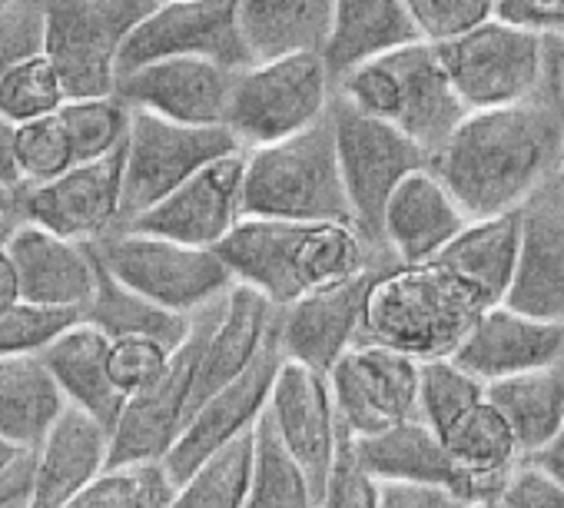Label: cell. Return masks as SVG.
Returning a JSON list of instances; mask_svg holds the SVG:
<instances>
[{
	"label": "cell",
	"mask_w": 564,
	"mask_h": 508,
	"mask_svg": "<svg viewBox=\"0 0 564 508\" xmlns=\"http://www.w3.org/2000/svg\"><path fill=\"white\" fill-rule=\"evenodd\" d=\"M275 339H279V310L265 296H259L256 290L236 283L226 293L219 320L206 339L189 415L206 399H213L216 392H223L226 386L242 379L269 353V346Z\"/></svg>",
	"instance_id": "cell-25"
},
{
	"label": "cell",
	"mask_w": 564,
	"mask_h": 508,
	"mask_svg": "<svg viewBox=\"0 0 564 508\" xmlns=\"http://www.w3.org/2000/svg\"><path fill=\"white\" fill-rule=\"evenodd\" d=\"M67 104L61 77L47 57H34L0 84V114L11 123L28 127L44 117H57Z\"/></svg>",
	"instance_id": "cell-40"
},
{
	"label": "cell",
	"mask_w": 564,
	"mask_h": 508,
	"mask_svg": "<svg viewBox=\"0 0 564 508\" xmlns=\"http://www.w3.org/2000/svg\"><path fill=\"white\" fill-rule=\"evenodd\" d=\"M90 246L97 260L127 290L180 316H196L209 310L236 287L229 267L219 260L216 249L186 246L127 226L107 233Z\"/></svg>",
	"instance_id": "cell-8"
},
{
	"label": "cell",
	"mask_w": 564,
	"mask_h": 508,
	"mask_svg": "<svg viewBox=\"0 0 564 508\" xmlns=\"http://www.w3.org/2000/svg\"><path fill=\"white\" fill-rule=\"evenodd\" d=\"M242 180H246V153L223 156L206 170H199L193 180H186L160 206L133 219L127 229L166 236L199 249H216L246 219Z\"/></svg>",
	"instance_id": "cell-17"
},
{
	"label": "cell",
	"mask_w": 564,
	"mask_h": 508,
	"mask_svg": "<svg viewBox=\"0 0 564 508\" xmlns=\"http://www.w3.org/2000/svg\"><path fill=\"white\" fill-rule=\"evenodd\" d=\"M28 306L87 310L97 293V257L90 242L64 239L37 223L21 226L4 242Z\"/></svg>",
	"instance_id": "cell-23"
},
{
	"label": "cell",
	"mask_w": 564,
	"mask_h": 508,
	"mask_svg": "<svg viewBox=\"0 0 564 508\" xmlns=\"http://www.w3.org/2000/svg\"><path fill=\"white\" fill-rule=\"evenodd\" d=\"M236 74L213 61L170 57L120 77L117 100L186 127H226Z\"/></svg>",
	"instance_id": "cell-18"
},
{
	"label": "cell",
	"mask_w": 564,
	"mask_h": 508,
	"mask_svg": "<svg viewBox=\"0 0 564 508\" xmlns=\"http://www.w3.org/2000/svg\"><path fill=\"white\" fill-rule=\"evenodd\" d=\"M564 163V107L551 84L514 107L468 114L432 170L468 219L518 213Z\"/></svg>",
	"instance_id": "cell-1"
},
{
	"label": "cell",
	"mask_w": 564,
	"mask_h": 508,
	"mask_svg": "<svg viewBox=\"0 0 564 508\" xmlns=\"http://www.w3.org/2000/svg\"><path fill=\"white\" fill-rule=\"evenodd\" d=\"M468 501L448 488L435 485H405V482H382L379 508H465Z\"/></svg>",
	"instance_id": "cell-49"
},
{
	"label": "cell",
	"mask_w": 564,
	"mask_h": 508,
	"mask_svg": "<svg viewBox=\"0 0 564 508\" xmlns=\"http://www.w3.org/2000/svg\"><path fill=\"white\" fill-rule=\"evenodd\" d=\"M262 419L269 422L275 439L303 462V468L316 478L323 491L343 439V422L333 402L329 379L286 359L275 372Z\"/></svg>",
	"instance_id": "cell-21"
},
{
	"label": "cell",
	"mask_w": 564,
	"mask_h": 508,
	"mask_svg": "<svg viewBox=\"0 0 564 508\" xmlns=\"http://www.w3.org/2000/svg\"><path fill=\"white\" fill-rule=\"evenodd\" d=\"M465 508H505L498 498H481V501H471V505H465Z\"/></svg>",
	"instance_id": "cell-58"
},
{
	"label": "cell",
	"mask_w": 564,
	"mask_h": 508,
	"mask_svg": "<svg viewBox=\"0 0 564 508\" xmlns=\"http://www.w3.org/2000/svg\"><path fill=\"white\" fill-rule=\"evenodd\" d=\"M551 74H554V87L564 107V47H554V44H551Z\"/></svg>",
	"instance_id": "cell-55"
},
{
	"label": "cell",
	"mask_w": 564,
	"mask_h": 508,
	"mask_svg": "<svg viewBox=\"0 0 564 508\" xmlns=\"http://www.w3.org/2000/svg\"><path fill=\"white\" fill-rule=\"evenodd\" d=\"M18 133H21V127L0 114V183L24 190V173H21V160H18Z\"/></svg>",
	"instance_id": "cell-51"
},
{
	"label": "cell",
	"mask_w": 564,
	"mask_h": 508,
	"mask_svg": "<svg viewBox=\"0 0 564 508\" xmlns=\"http://www.w3.org/2000/svg\"><path fill=\"white\" fill-rule=\"evenodd\" d=\"M97 257V252H94ZM84 320L117 339H153L166 349H180L193 329V316L170 313L140 293L127 290L100 260H97V293L84 310Z\"/></svg>",
	"instance_id": "cell-34"
},
{
	"label": "cell",
	"mask_w": 564,
	"mask_h": 508,
	"mask_svg": "<svg viewBox=\"0 0 564 508\" xmlns=\"http://www.w3.org/2000/svg\"><path fill=\"white\" fill-rule=\"evenodd\" d=\"M4 508H28V498H18V501H11V505H4Z\"/></svg>",
	"instance_id": "cell-59"
},
{
	"label": "cell",
	"mask_w": 564,
	"mask_h": 508,
	"mask_svg": "<svg viewBox=\"0 0 564 508\" xmlns=\"http://www.w3.org/2000/svg\"><path fill=\"white\" fill-rule=\"evenodd\" d=\"M336 94L356 110L402 130L432 160L468 117L448 80L438 47L425 41L356 67L336 84Z\"/></svg>",
	"instance_id": "cell-4"
},
{
	"label": "cell",
	"mask_w": 564,
	"mask_h": 508,
	"mask_svg": "<svg viewBox=\"0 0 564 508\" xmlns=\"http://www.w3.org/2000/svg\"><path fill=\"white\" fill-rule=\"evenodd\" d=\"M475 379L498 382L564 363V323L528 316L508 303L485 310L452 356Z\"/></svg>",
	"instance_id": "cell-22"
},
{
	"label": "cell",
	"mask_w": 564,
	"mask_h": 508,
	"mask_svg": "<svg viewBox=\"0 0 564 508\" xmlns=\"http://www.w3.org/2000/svg\"><path fill=\"white\" fill-rule=\"evenodd\" d=\"M216 252L239 287L256 290L275 310H286L392 257L389 249L366 239L356 223H293L252 216H246L216 246Z\"/></svg>",
	"instance_id": "cell-2"
},
{
	"label": "cell",
	"mask_w": 564,
	"mask_h": 508,
	"mask_svg": "<svg viewBox=\"0 0 564 508\" xmlns=\"http://www.w3.org/2000/svg\"><path fill=\"white\" fill-rule=\"evenodd\" d=\"M24 303L21 296V280H18V270L8 257V249L0 246V316L14 313L18 306Z\"/></svg>",
	"instance_id": "cell-52"
},
{
	"label": "cell",
	"mask_w": 564,
	"mask_h": 508,
	"mask_svg": "<svg viewBox=\"0 0 564 508\" xmlns=\"http://www.w3.org/2000/svg\"><path fill=\"white\" fill-rule=\"evenodd\" d=\"M356 448L366 468L379 482H405V485H435L462 495L468 505L475 501L471 485L458 462L452 458L448 445L438 432H432L422 419L399 422L376 435L356 439Z\"/></svg>",
	"instance_id": "cell-27"
},
{
	"label": "cell",
	"mask_w": 564,
	"mask_h": 508,
	"mask_svg": "<svg viewBox=\"0 0 564 508\" xmlns=\"http://www.w3.org/2000/svg\"><path fill=\"white\" fill-rule=\"evenodd\" d=\"M110 349L113 339L90 326L87 320L64 329L51 346L41 349L47 369L64 389L67 402L90 419H97L110 435L127 409V396L117 389L110 376Z\"/></svg>",
	"instance_id": "cell-26"
},
{
	"label": "cell",
	"mask_w": 564,
	"mask_h": 508,
	"mask_svg": "<svg viewBox=\"0 0 564 508\" xmlns=\"http://www.w3.org/2000/svg\"><path fill=\"white\" fill-rule=\"evenodd\" d=\"M485 306L438 263L382 270L369 293L362 343H379L419 363L452 359Z\"/></svg>",
	"instance_id": "cell-3"
},
{
	"label": "cell",
	"mask_w": 564,
	"mask_h": 508,
	"mask_svg": "<svg viewBox=\"0 0 564 508\" xmlns=\"http://www.w3.org/2000/svg\"><path fill=\"white\" fill-rule=\"evenodd\" d=\"M47 54V21L41 0L0 4V84L18 67Z\"/></svg>",
	"instance_id": "cell-43"
},
{
	"label": "cell",
	"mask_w": 564,
	"mask_h": 508,
	"mask_svg": "<svg viewBox=\"0 0 564 508\" xmlns=\"http://www.w3.org/2000/svg\"><path fill=\"white\" fill-rule=\"evenodd\" d=\"M382 482L366 468L356 439L343 429L336 458L319 491V508H379Z\"/></svg>",
	"instance_id": "cell-44"
},
{
	"label": "cell",
	"mask_w": 564,
	"mask_h": 508,
	"mask_svg": "<svg viewBox=\"0 0 564 508\" xmlns=\"http://www.w3.org/2000/svg\"><path fill=\"white\" fill-rule=\"evenodd\" d=\"M107 458L110 432L97 419L70 406L37 452L28 508H67L70 498L107 468Z\"/></svg>",
	"instance_id": "cell-28"
},
{
	"label": "cell",
	"mask_w": 564,
	"mask_h": 508,
	"mask_svg": "<svg viewBox=\"0 0 564 508\" xmlns=\"http://www.w3.org/2000/svg\"><path fill=\"white\" fill-rule=\"evenodd\" d=\"M329 117L336 130V153L346 196L352 206V223L366 239L382 246V216L392 193L402 186L409 173L429 166L432 156L422 147H415L402 130L356 110L339 94L333 100Z\"/></svg>",
	"instance_id": "cell-11"
},
{
	"label": "cell",
	"mask_w": 564,
	"mask_h": 508,
	"mask_svg": "<svg viewBox=\"0 0 564 508\" xmlns=\"http://www.w3.org/2000/svg\"><path fill=\"white\" fill-rule=\"evenodd\" d=\"M246 153L226 127H186L147 110H133L123 166V213L120 226H130L186 180L209 163Z\"/></svg>",
	"instance_id": "cell-10"
},
{
	"label": "cell",
	"mask_w": 564,
	"mask_h": 508,
	"mask_svg": "<svg viewBox=\"0 0 564 508\" xmlns=\"http://www.w3.org/2000/svg\"><path fill=\"white\" fill-rule=\"evenodd\" d=\"M246 508H319V485L275 439L265 419L256 425V458Z\"/></svg>",
	"instance_id": "cell-35"
},
{
	"label": "cell",
	"mask_w": 564,
	"mask_h": 508,
	"mask_svg": "<svg viewBox=\"0 0 564 508\" xmlns=\"http://www.w3.org/2000/svg\"><path fill=\"white\" fill-rule=\"evenodd\" d=\"M64 389L41 353L0 359V435L24 452H41L64 412Z\"/></svg>",
	"instance_id": "cell-31"
},
{
	"label": "cell",
	"mask_w": 564,
	"mask_h": 508,
	"mask_svg": "<svg viewBox=\"0 0 564 508\" xmlns=\"http://www.w3.org/2000/svg\"><path fill=\"white\" fill-rule=\"evenodd\" d=\"M498 18L564 47V0H498Z\"/></svg>",
	"instance_id": "cell-48"
},
{
	"label": "cell",
	"mask_w": 564,
	"mask_h": 508,
	"mask_svg": "<svg viewBox=\"0 0 564 508\" xmlns=\"http://www.w3.org/2000/svg\"><path fill=\"white\" fill-rule=\"evenodd\" d=\"M173 353L176 349H166L153 339H117L110 349V376L117 389L133 399L166 372Z\"/></svg>",
	"instance_id": "cell-46"
},
{
	"label": "cell",
	"mask_w": 564,
	"mask_h": 508,
	"mask_svg": "<svg viewBox=\"0 0 564 508\" xmlns=\"http://www.w3.org/2000/svg\"><path fill=\"white\" fill-rule=\"evenodd\" d=\"M395 260H382L372 270L349 277L336 287H326L286 310H279V346L290 363H300L319 376H329L333 366L362 343L369 293L382 270Z\"/></svg>",
	"instance_id": "cell-15"
},
{
	"label": "cell",
	"mask_w": 564,
	"mask_h": 508,
	"mask_svg": "<svg viewBox=\"0 0 564 508\" xmlns=\"http://www.w3.org/2000/svg\"><path fill=\"white\" fill-rule=\"evenodd\" d=\"M419 37L445 47L498 18V0H405Z\"/></svg>",
	"instance_id": "cell-41"
},
{
	"label": "cell",
	"mask_w": 564,
	"mask_h": 508,
	"mask_svg": "<svg viewBox=\"0 0 564 508\" xmlns=\"http://www.w3.org/2000/svg\"><path fill=\"white\" fill-rule=\"evenodd\" d=\"M488 402L511 425L521 455H541L564 432V363L488 382Z\"/></svg>",
	"instance_id": "cell-33"
},
{
	"label": "cell",
	"mask_w": 564,
	"mask_h": 508,
	"mask_svg": "<svg viewBox=\"0 0 564 508\" xmlns=\"http://www.w3.org/2000/svg\"><path fill=\"white\" fill-rule=\"evenodd\" d=\"M18 160L24 173V190L54 183L67 170L77 166L70 137L61 123V117H44L37 123L21 127L18 133Z\"/></svg>",
	"instance_id": "cell-42"
},
{
	"label": "cell",
	"mask_w": 564,
	"mask_h": 508,
	"mask_svg": "<svg viewBox=\"0 0 564 508\" xmlns=\"http://www.w3.org/2000/svg\"><path fill=\"white\" fill-rule=\"evenodd\" d=\"M336 100V80L323 54H293L249 64L236 74L226 130L239 147L259 150L293 140L323 123Z\"/></svg>",
	"instance_id": "cell-6"
},
{
	"label": "cell",
	"mask_w": 564,
	"mask_h": 508,
	"mask_svg": "<svg viewBox=\"0 0 564 508\" xmlns=\"http://www.w3.org/2000/svg\"><path fill=\"white\" fill-rule=\"evenodd\" d=\"M518 213L471 219L458 233V239L432 263L445 267L485 310H491L498 303H508L518 270Z\"/></svg>",
	"instance_id": "cell-29"
},
{
	"label": "cell",
	"mask_w": 564,
	"mask_h": 508,
	"mask_svg": "<svg viewBox=\"0 0 564 508\" xmlns=\"http://www.w3.org/2000/svg\"><path fill=\"white\" fill-rule=\"evenodd\" d=\"M498 501L505 508H564V482L538 462L524 458L505 482Z\"/></svg>",
	"instance_id": "cell-47"
},
{
	"label": "cell",
	"mask_w": 564,
	"mask_h": 508,
	"mask_svg": "<svg viewBox=\"0 0 564 508\" xmlns=\"http://www.w3.org/2000/svg\"><path fill=\"white\" fill-rule=\"evenodd\" d=\"M34 472H37V452H28L18 465H11L8 472H0V508L18 501V498H31Z\"/></svg>",
	"instance_id": "cell-50"
},
{
	"label": "cell",
	"mask_w": 564,
	"mask_h": 508,
	"mask_svg": "<svg viewBox=\"0 0 564 508\" xmlns=\"http://www.w3.org/2000/svg\"><path fill=\"white\" fill-rule=\"evenodd\" d=\"M127 147L104 160L77 163L44 186L21 190V216L74 242H97L120 229Z\"/></svg>",
	"instance_id": "cell-16"
},
{
	"label": "cell",
	"mask_w": 564,
	"mask_h": 508,
	"mask_svg": "<svg viewBox=\"0 0 564 508\" xmlns=\"http://www.w3.org/2000/svg\"><path fill=\"white\" fill-rule=\"evenodd\" d=\"M282 363H286V356H282V346L275 339L269 346V353L242 379H236L232 386H226L223 392L206 399L189 415L176 445L163 458V465L176 485L183 478H189L193 468L203 465L213 452L226 448L229 442L242 439L246 432H252L259 425V419L265 415L269 392H272V382H275V372Z\"/></svg>",
	"instance_id": "cell-20"
},
{
	"label": "cell",
	"mask_w": 564,
	"mask_h": 508,
	"mask_svg": "<svg viewBox=\"0 0 564 508\" xmlns=\"http://www.w3.org/2000/svg\"><path fill=\"white\" fill-rule=\"evenodd\" d=\"M47 61L67 100L117 97L120 51L163 0H41Z\"/></svg>",
	"instance_id": "cell-7"
},
{
	"label": "cell",
	"mask_w": 564,
	"mask_h": 508,
	"mask_svg": "<svg viewBox=\"0 0 564 508\" xmlns=\"http://www.w3.org/2000/svg\"><path fill=\"white\" fill-rule=\"evenodd\" d=\"M422 41L405 0H336L323 61L339 84L356 67Z\"/></svg>",
	"instance_id": "cell-30"
},
{
	"label": "cell",
	"mask_w": 564,
	"mask_h": 508,
	"mask_svg": "<svg viewBox=\"0 0 564 508\" xmlns=\"http://www.w3.org/2000/svg\"><path fill=\"white\" fill-rule=\"evenodd\" d=\"M21 216V190L0 183V219H18Z\"/></svg>",
	"instance_id": "cell-54"
},
{
	"label": "cell",
	"mask_w": 564,
	"mask_h": 508,
	"mask_svg": "<svg viewBox=\"0 0 564 508\" xmlns=\"http://www.w3.org/2000/svg\"><path fill=\"white\" fill-rule=\"evenodd\" d=\"M21 219H24V216H18V219H0V246H4V242L11 239V233L21 226Z\"/></svg>",
	"instance_id": "cell-57"
},
{
	"label": "cell",
	"mask_w": 564,
	"mask_h": 508,
	"mask_svg": "<svg viewBox=\"0 0 564 508\" xmlns=\"http://www.w3.org/2000/svg\"><path fill=\"white\" fill-rule=\"evenodd\" d=\"M57 117L70 137L74 160L90 163L127 147L133 110L117 97H104V100H67Z\"/></svg>",
	"instance_id": "cell-39"
},
{
	"label": "cell",
	"mask_w": 564,
	"mask_h": 508,
	"mask_svg": "<svg viewBox=\"0 0 564 508\" xmlns=\"http://www.w3.org/2000/svg\"><path fill=\"white\" fill-rule=\"evenodd\" d=\"M176 482L163 462H133L104 468L84 485L67 508H170Z\"/></svg>",
	"instance_id": "cell-37"
},
{
	"label": "cell",
	"mask_w": 564,
	"mask_h": 508,
	"mask_svg": "<svg viewBox=\"0 0 564 508\" xmlns=\"http://www.w3.org/2000/svg\"><path fill=\"white\" fill-rule=\"evenodd\" d=\"M77 323H84V310H44L21 303L14 313L0 316V359L41 353Z\"/></svg>",
	"instance_id": "cell-45"
},
{
	"label": "cell",
	"mask_w": 564,
	"mask_h": 508,
	"mask_svg": "<svg viewBox=\"0 0 564 508\" xmlns=\"http://www.w3.org/2000/svg\"><path fill=\"white\" fill-rule=\"evenodd\" d=\"M438 54L468 114L524 104L551 84V44L501 18L438 47Z\"/></svg>",
	"instance_id": "cell-9"
},
{
	"label": "cell",
	"mask_w": 564,
	"mask_h": 508,
	"mask_svg": "<svg viewBox=\"0 0 564 508\" xmlns=\"http://www.w3.org/2000/svg\"><path fill=\"white\" fill-rule=\"evenodd\" d=\"M343 429L352 439L419 419L422 363L379 343L352 346L326 376Z\"/></svg>",
	"instance_id": "cell-14"
},
{
	"label": "cell",
	"mask_w": 564,
	"mask_h": 508,
	"mask_svg": "<svg viewBox=\"0 0 564 508\" xmlns=\"http://www.w3.org/2000/svg\"><path fill=\"white\" fill-rule=\"evenodd\" d=\"M256 458V429L213 452L176 485L170 508H246Z\"/></svg>",
	"instance_id": "cell-36"
},
{
	"label": "cell",
	"mask_w": 564,
	"mask_h": 508,
	"mask_svg": "<svg viewBox=\"0 0 564 508\" xmlns=\"http://www.w3.org/2000/svg\"><path fill=\"white\" fill-rule=\"evenodd\" d=\"M242 206L252 219L352 223L333 117L293 140L249 150Z\"/></svg>",
	"instance_id": "cell-5"
},
{
	"label": "cell",
	"mask_w": 564,
	"mask_h": 508,
	"mask_svg": "<svg viewBox=\"0 0 564 508\" xmlns=\"http://www.w3.org/2000/svg\"><path fill=\"white\" fill-rule=\"evenodd\" d=\"M336 0H239V31L252 64L323 54Z\"/></svg>",
	"instance_id": "cell-32"
},
{
	"label": "cell",
	"mask_w": 564,
	"mask_h": 508,
	"mask_svg": "<svg viewBox=\"0 0 564 508\" xmlns=\"http://www.w3.org/2000/svg\"><path fill=\"white\" fill-rule=\"evenodd\" d=\"M28 452L24 448H18V445H11L4 435H0V472H8L11 465H18L21 458H24Z\"/></svg>",
	"instance_id": "cell-56"
},
{
	"label": "cell",
	"mask_w": 564,
	"mask_h": 508,
	"mask_svg": "<svg viewBox=\"0 0 564 508\" xmlns=\"http://www.w3.org/2000/svg\"><path fill=\"white\" fill-rule=\"evenodd\" d=\"M223 300L193 316V329H189L186 343L170 356L166 372L150 389L127 399V409L110 435L107 468L133 465V462H163L170 455V448L176 445V439L189 419L203 349L219 320Z\"/></svg>",
	"instance_id": "cell-12"
},
{
	"label": "cell",
	"mask_w": 564,
	"mask_h": 508,
	"mask_svg": "<svg viewBox=\"0 0 564 508\" xmlns=\"http://www.w3.org/2000/svg\"><path fill=\"white\" fill-rule=\"evenodd\" d=\"M170 57H199L246 71L252 57L239 31V0H163L123 44L117 74L127 77Z\"/></svg>",
	"instance_id": "cell-13"
},
{
	"label": "cell",
	"mask_w": 564,
	"mask_h": 508,
	"mask_svg": "<svg viewBox=\"0 0 564 508\" xmlns=\"http://www.w3.org/2000/svg\"><path fill=\"white\" fill-rule=\"evenodd\" d=\"M468 223V213L429 163L409 173L392 193L382 216V246L392 252L395 263L422 267L438 260Z\"/></svg>",
	"instance_id": "cell-24"
},
{
	"label": "cell",
	"mask_w": 564,
	"mask_h": 508,
	"mask_svg": "<svg viewBox=\"0 0 564 508\" xmlns=\"http://www.w3.org/2000/svg\"><path fill=\"white\" fill-rule=\"evenodd\" d=\"M488 399V386L465 372L455 359H432L422 363V396H419V419L438 432L442 439L481 402Z\"/></svg>",
	"instance_id": "cell-38"
},
{
	"label": "cell",
	"mask_w": 564,
	"mask_h": 508,
	"mask_svg": "<svg viewBox=\"0 0 564 508\" xmlns=\"http://www.w3.org/2000/svg\"><path fill=\"white\" fill-rule=\"evenodd\" d=\"M531 462H538L541 468H547L551 475H557V478L564 482V432H561V439H557L551 448H544V452L534 455Z\"/></svg>",
	"instance_id": "cell-53"
},
{
	"label": "cell",
	"mask_w": 564,
	"mask_h": 508,
	"mask_svg": "<svg viewBox=\"0 0 564 508\" xmlns=\"http://www.w3.org/2000/svg\"><path fill=\"white\" fill-rule=\"evenodd\" d=\"M0 4H8V0H0Z\"/></svg>",
	"instance_id": "cell-60"
},
{
	"label": "cell",
	"mask_w": 564,
	"mask_h": 508,
	"mask_svg": "<svg viewBox=\"0 0 564 508\" xmlns=\"http://www.w3.org/2000/svg\"><path fill=\"white\" fill-rule=\"evenodd\" d=\"M518 270L508 306L564 323V163L518 209Z\"/></svg>",
	"instance_id": "cell-19"
}]
</instances>
